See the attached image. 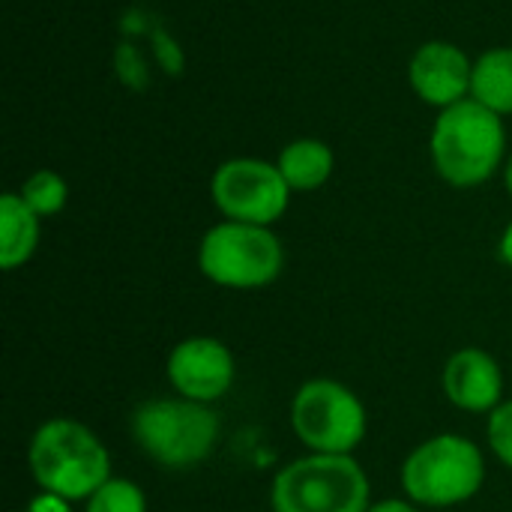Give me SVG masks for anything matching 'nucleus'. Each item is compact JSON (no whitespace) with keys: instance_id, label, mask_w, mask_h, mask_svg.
<instances>
[{"instance_id":"obj_13","label":"nucleus","mask_w":512,"mask_h":512,"mask_svg":"<svg viewBox=\"0 0 512 512\" xmlns=\"http://www.w3.org/2000/svg\"><path fill=\"white\" fill-rule=\"evenodd\" d=\"M276 165H279L285 183L291 186V192H315L333 177L336 156H333L330 144H324L318 138H297L288 147H282Z\"/></svg>"},{"instance_id":"obj_16","label":"nucleus","mask_w":512,"mask_h":512,"mask_svg":"<svg viewBox=\"0 0 512 512\" xmlns=\"http://www.w3.org/2000/svg\"><path fill=\"white\" fill-rule=\"evenodd\" d=\"M84 512H147V498L138 483L111 477L87 498Z\"/></svg>"},{"instance_id":"obj_4","label":"nucleus","mask_w":512,"mask_h":512,"mask_svg":"<svg viewBox=\"0 0 512 512\" xmlns=\"http://www.w3.org/2000/svg\"><path fill=\"white\" fill-rule=\"evenodd\" d=\"M369 477L354 456L309 453L285 465L270 489L273 512H369Z\"/></svg>"},{"instance_id":"obj_11","label":"nucleus","mask_w":512,"mask_h":512,"mask_svg":"<svg viewBox=\"0 0 512 512\" xmlns=\"http://www.w3.org/2000/svg\"><path fill=\"white\" fill-rule=\"evenodd\" d=\"M447 399L468 414H492L504 402V372L483 348H459L444 366Z\"/></svg>"},{"instance_id":"obj_5","label":"nucleus","mask_w":512,"mask_h":512,"mask_svg":"<svg viewBox=\"0 0 512 512\" xmlns=\"http://www.w3.org/2000/svg\"><path fill=\"white\" fill-rule=\"evenodd\" d=\"M486 483V459L465 435H435L402 465V489L417 507H456Z\"/></svg>"},{"instance_id":"obj_20","label":"nucleus","mask_w":512,"mask_h":512,"mask_svg":"<svg viewBox=\"0 0 512 512\" xmlns=\"http://www.w3.org/2000/svg\"><path fill=\"white\" fill-rule=\"evenodd\" d=\"M501 258L512 267V222L504 228V237H501Z\"/></svg>"},{"instance_id":"obj_10","label":"nucleus","mask_w":512,"mask_h":512,"mask_svg":"<svg viewBox=\"0 0 512 512\" xmlns=\"http://www.w3.org/2000/svg\"><path fill=\"white\" fill-rule=\"evenodd\" d=\"M408 81L426 105L444 111L462 99H471L474 63L459 45L432 39L414 51L408 66Z\"/></svg>"},{"instance_id":"obj_14","label":"nucleus","mask_w":512,"mask_h":512,"mask_svg":"<svg viewBox=\"0 0 512 512\" xmlns=\"http://www.w3.org/2000/svg\"><path fill=\"white\" fill-rule=\"evenodd\" d=\"M471 99L501 117L512 114V48H489L474 60Z\"/></svg>"},{"instance_id":"obj_6","label":"nucleus","mask_w":512,"mask_h":512,"mask_svg":"<svg viewBox=\"0 0 512 512\" xmlns=\"http://www.w3.org/2000/svg\"><path fill=\"white\" fill-rule=\"evenodd\" d=\"M198 267L222 288L252 291L279 279L285 267V249L267 225L225 219L201 237Z\"/></svg>"},{"instance_id":"obj_12","label":"nucleus","mask_w":512,"mask_h":512,"mask_svg":"<svg viewBox=\"0 0 512 512\" xmlns=\"http://www.w3.org/2000/svg\"><path fill=\"white\" fill-rule=\"evenodd\" d=\"M39 246V216L18 192L0 198V267L15 270L33 258Z\"/></svg>"},{"instance_id":"obj_3","label":"nucleus","mask_w":512,"mask_h":512,"mask_svg":"<svg viewBox=\"0 0 512 512\" xmlns=\"http://www.w3.org/2000/svg\"><path fill=\"white\" fill-rule=\"evenodd\" d=\"M135 444L159 468L189 471L207 462L219 444V417L210 405L192 399H150L129 420Z\"/></svg>"},{"instance_id":"obj_18","label":"nucleus","mask_w":512,"mask_h":512,"mask_svg":"<svg viewBox=\"0 0 512 512\" xmlns=\"http://www.w3.org/2000/svg\"><path fill=\"white\" fill-rule=\"evenodd\" d=\"M27 512H72V501H66V498H60L54 492H39L30 501Z\"/></svg>"},{"instance_id":"obj_1","label":"nucleus","mask_w":512,"mask_h":512,"mask_svg":"<svg viewBox=\"0 0 512 512\" xmlns=\"http://www.w3.org/2000/svg\"><path fill=\"white\" fill-rule=\"evenodd\" d=\"M429 150L441 180L456 189H474L492 180L504 162V117L477 99H462L438 114Z\"/></svg>"},{"instance_id":"obj_17","label":"nucleus","mask_w":512,"mask_h":512,"mask_svg":"<svg viewBox=\"0 0 512 512\" xmlns=\"http://www.w3.org/2000/svg\"><path fill=\"white\" fill-rule=\"evenodd\" d=\"M489 447L495 456L512 471V399H504L492 414H489Z\"/></svg>"},{"instance_id":"obj_8","label":"nucleus","mask_w":512,"mask_h":512,"mask_svg":"<svg viewBox=\"0 0 512 512\" xmlns=\"http://www.w3.org/2000/svg\"><path fill=\"white\" fill-rule=\"evenodd\" d=\"M210 195L225 219L270 228L288 210L291 186L285 183L276 162L240 156L216 168L210 180Z\"/></svg>"},{"instance_id":"obj_21","label":"nucleus","mask_w":512,"mask_h":512,"mask_svg":"<svg viewBox=\"0 0 512 512\" xmlns=\"http://www.w3.org/2000/svg\"><path fill=\"white\" fill-rule=\"evenodd\" d=\"M504 180H507V189H510V195H512V156H510V162H507V168H504Z\"/></svg>"},{"instance_id":"obj_2","label":"nucleus","mask_w":512,"mask_h":512,"mask_svg":"<svg viewBox=\"0 0 512 512\" xmlns=\"http://www.w3.org/2000/svg\"><path fill=\"white\" fill-rule=\"evenodd\" d=\"M27 462L42 492H54L72 504L87 501L111 480V456L99 435L69 417H54L33 432Z\"/></svg>"},{"instance_id":"obj_19","label":"nucleus","mask_w":512,"mask_h":512,"mask_svg":"<svg viewBox=\"0 0 512 512\" xmlns=\"http://www.w3.org/2000/svg\"><path fill=\"white\" fill-rule=\"evenodd\" d=\"M369 512H420L414 501H402V498H387V501H378L372 504Z\"/></svg>"},{"instance_id":"obj_15","label":"nucleus","mask_w":512,"mask_h":512,"mask_svg":"<svg viewBox=\"0 0 512 512\" xmlns=\"http://www.w3.org/2000/svg\"><path fill=\"white\" fill-rule=\"evenodd\" d=\"M18 195L24 198V204H27L39 219H45V216H57V213L66 207V201H69V186H66V180H63L57 171L42 168V171H36V174H30V177L24 180V186H21Z\"/></svg>"},{"instance_id":"obj_7","label":"nucleus","mask_w":512,"mask_h":512,"mask_svg":"<svg viewBox=\"0 0 512 512\" xmlns=\"http://www.w3.org/2000/svg\"><path fill=\"white\" fill-rule=\"evenodd\" d=\"M291 426L309 453L351 456L366 438L369 417L351 387L333 378H315L294 393Z\"/></svg>"},{"instance_id":"obj_9","label":"nucleus","mask_w":512,"mask_h":512,"mask_svg":"<svg viewBox=\"0 0 512 512\" xmlns=\"http://www.w3.org/2000/svg\"><path fill=\"white\" fill-rule=\"evenodd\" d=\"M237 366L225 342L213 336H192L174 345L168 354V381L171 387L192 402L210 405L219 402L234 384Z\"/></svg>"}]
</instances>
